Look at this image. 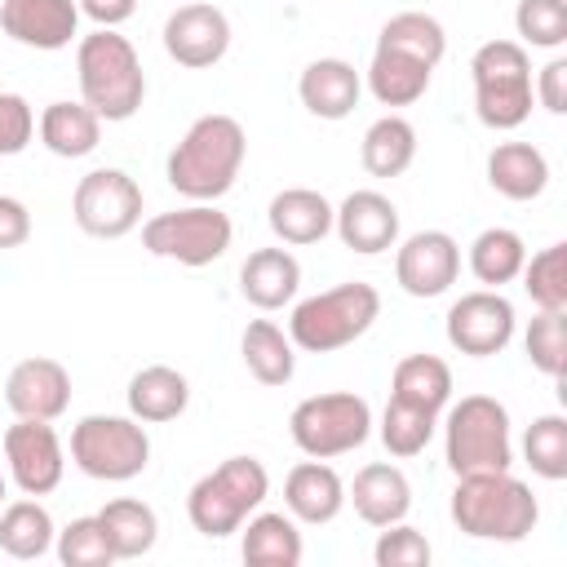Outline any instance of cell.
<instances>
[{"label": "cell", "instance_id": "4", "mask_svg": "<svg viewBox=\"0 0 567 567\" xmlns=\"http://www.w3.org/2000/svg\"><path fill=\"white\" fill-rule=\"evenodd\" d=\"M452 523L474 540H527L540 523V505L523 478L509 470L461 474L452 487Z\"/></svg>", "mask_w": 567, "mask_h": 567}, {"label": "cell", "instance_id": "35", "mask_svg": "<svg viewBox=\"0 0 567 567\" xmlns=\"http://www.w3.org/2000/svg\"><path fill=\"white\" fill-rule=\"evenodd\" d=\"M434 425H439L434 412L412 408L403 399H390L385 412H381V443H385L390 456L408 461V456H421L425 452V443L434 439Z\"/></svg>", "mask_w": 567, "mask_h": 567}, {"label": "cell", "instance_id": "34", "mask_svg": "<svg viewBox=\"0 0 567 567\" xmlns=\"http://www.w3.org/2000/svg\"><path fill=\"white\" fill-rule=\"evenodd\" d=\"M523 261H527V244H523V235L509 230V226H487V230H478L474 244H470V270H474V279H478L483 288L514 284L518 270H523Z\"/></svg>", "mask_w": 567, "mask_h": 567}, {"label": "cell", "instance_id": "8", "mask_svg": "<svg viewBox=\"0 0 567 567\" xmlns=\"http://www.w3.org/2000/svg\"><path fill=\"white\" fill-rule=\"evenodd\" d=\"M443 456L447 470L461 474H487V470H509L514 465V443H509V412L492 394H465L461 403L447 408L443 421Z\"/></svg>", "mask_w": 567, "mask_h": 567}, {"label": "cell", "instance_id": "40", "mask_svg": "<svg viewBox=\"0 0 567 567\" xmlns=\"http://www.w3.org/2000/svg\"><path fill=\"white\" fill-rule=\"evenodd\" d=\"M514 27L532 49H563L567 44V0H518Z\"/></svg>", "mask_w": 567, "mask_h": 567}, {"label": "cell", "instance_id": "2", "mask_svg": "<svg viewBox=\"0 0 567 567\" xmlns=\"http://www.w3.org/2000/svg\"><path fill=\"white\" fill-rule=\"evenodd\" d=\"M244 155H248V137H244V124L235 115H221V111H208L199 115L182 142L168 151V164H164V177L177 195H186L190 204H217L235 182H239V168H244Z\"/></svg>", "mask_w": 567, "mask_h": 567}, {"label": "cell", "instance_id": "13", "mask_svg": "<svg viewBox=\"0 0 567 567\" xmlns=\"http://www.w3.org/2000/svg\"><path fill=\"white\" fill-rule=\"evenodd\" d=\"M514 301L501 288H478L465 292L447 306V346L470 354V359H487L501 354L514 341Z\"/></svg>", "mask_w": 567, "mask_h": 567}, {"label": "cell", "instance_id": "37", "mask_svg": "<svg viewBox=\"0 0 567 567\" xmlns=\"http://www.w3.org/2000/svg\"><path fill=\"white\" fill-rule=\"evenodd\" d=\"M523 288L536 310H567V244H549L523 261Z\"/></svg>", "mask_w": 567, "mask_h": 567}, {"label": "cell", "instance_id": "19", "mask_svg": "<svg viewBox=\"0 0 567 567\" xmlns=\"http://www.w3.org/2000/svg\"><path fill=\"white\" fill-rule=\"evenodd\" d=\"M332 230L350 252L377 257L399 244V208L381 190H350L341 208H332Z\"/></svg>", "mask_w": 567, "mask_h": 567}, {"label": "cell", "instance_id": "36", "mask_svg": "<svg viewBox=\"0 0 567 567\" xmlns=\"http://www.w3.org/2000/svg\"><path fill=\"white\" fill-rule=\"evenodd\" d=\"M523 456L532 474H540L545 483H563L567 478V416L558 412L536 416L523 434Z\"/></svg>", "mask_w": 567, "mask_h": 567}, {"label": "cell", "instance_id": "3", "mask_svg": "<svg viewBox=\"0 0 567 567\" xmlns=\"http://www.w3.org/2000/svg\"><path fill=\"white\" fill-rule=\"evenodd\" d=\"M75 80H80V102L106 124L133 120L142 97H146L142 58L115 27H97V31L80 35V44H75Z\"/></svg>", "mask_w": 567, "mask_h": 567}, {"label": "cell", "instance_id": "41", "mask_svg": "<svg viewBox=\"0 0 567 567\" xmlns=\"http://www.w3.org/2000/svg\"><path fill=\"white\" fill-rule=\"evenodd\" d=\"M372 558H377V567H425L434 558V549L416 527H408L399 518V523L381 527V536L372 545Z\"/></svg>", "mask_w": 567, "mask_h": 567}, {"label": "cell", "instance_id": "5", "mask_svg": "<svg viewBox=\"0 0 567 567\" xmlns=\"http://www.w3.org/2000/svg\"><path fill=\"white\" fill-rule=\"evenodd\" d=\"M266 496H270L266 465L257 456H226L217 470L195 478V487L186 492V518L199 536L221 540V536L239 532L248 523V514L261 509Z\"/></svg>", "mask_w": 567, "mask_h": 567}, {"label": "cell", "instance_id": "38", "mask_svg": "<svg viewBox=\"0 0 567 567\" xmlns=\"http://www.w3.org/2000/svg\"><path fill=\"white\" fill-rule=\"evenodd\" d=\"M53 549H58V563H62V567H106V563H115L111 540H106L97 514L71 518V523L53 536Z\"/></svg>", "mask_w": 567, "mask_h": 567}, {"label": "cell", "instance_id": "20", "mask_svg": "<svg viewBox=\"0 0 567 567\" xmlns=\"http://www.w3.org/2000/svg\"><path fill=\"white\" fill-rule=\"evenodd\" d=\"M284 509L297 523H310V527L332 523L346 509V483H341V474L328 461H315V456L301 461V465H292L288 478H284Z\"/></svg>", "mask_w": 567, "mask_h": 567}, {"label": "cell", "instance_id": "27", "mask_svg": "<svg viewBox=\"0 0 567 567\" xmlns=\"http://www.w3.org/2000/svg\"><path fill=\"white\" fill-rule=\"evenodd\" d=\"M244 532V563L248 567H297L306 545H301V532H297V518L292 514H275V509H257L248 514V523L239 527Z\"/></svg>", "mask_w": 567, "mask_h": 567}, {"label": "cell", "instance_id": "9", "mask_svg": "<svg viewBox=\"0 0 567 567\" xmlns=\"http://www.w3.org/2000/svg\"><path fill=\"white\" fill-rule=\"evenodd\" d=\"M71 461L97 483H128L151 465V434L137 416H80L71 425Z\"/></svg>", "mask_w": 567, "mask_h": 567}, {"label": "cell", "instance_id": "7", "mask_svg": "<svg viewBox=\"0 0 567 567\" xmlns=\"http://www.w3.org/2000/svg\"><path fill=\"white\" fill-rule=\"evenodd\" d=\"M474 115L492 133H509L532 115V58L518 40H487L470 58Z\"/></svg>", "mask_w": 567, "mask_h": 567}, {"label": "cell", "instance_id": "24", "mask_svg": "<svg viewBox=\"0 0 567 567\" xmlns=\"http://www.w3.org/2000/svg\"><path fill=\"white\" fill-rule=\"evenodd\" d=\"M266 221H270L279 244L306 248V244H319L332 230V204L310 186H288V190H279L270 199Z\"/></svg>", "mask_w": 567, "mask_h": 567}, {"label": "cell", "instance_id": "14", "mask_svg": "<svg viewBox=\"0 0 567 567\" xmlns=\"http://www.w3.org/2000/svg\"><path fill=\"white\" fill-rule=\"evenodd\" d=\"M4 465L22 496H49L66 474V452H62L53 421L18 416L4 430Z\"/></svg>", "mask_w": 567, "mask_h": 567}, {"label": "cell", "instance_id": "39", "mask_svg": "<svg viewBox=\"0 0 567 567\" xmlns=\"http://www.w3.org/2000/svg\"><path fill=\"white\" fill-rule=\"evenodd\" d=\"M523 350H527V363L536 372L558 381L563 368H567V319H563V310H540L523 332Z\"/></svg>", "mask_w": 567, "mask_h": 567}, {"label": "cell", "instance_id": "12", "mask_svg": "<svg viewBox=\"0 0 567 567\" xmlns=\"http://www.w3.org/2000/svg\"><path fill=\"white\" fill-rule=\"evenodd\" d=\"M75 226L93 239H124L142 221V186L124 168H93L71 195Z\"/></svg>", "mask_w": 567, "mask_h": 567}, {"label": "cell", "instance_id": "6", "mask_svg": "<svg viewBox=\"0 0 567 567\" xmlns=\"http://www.w3.org/2000/svg\"><path fill=\"white\" fill-rule=\"evenodd\" d=\"M377 315H381V292L363 279H346L328 292L297 301L288 319V337L306 354H332L359 341L377 323Z\"/></svg>", "mask_w": 567, "mask_h": 567}, {"label": "cell", "instance_id": "11", "mask_svg": "<svg viewBox=\"0 0 567 567\" xmlns=\"http://www.w3.org/2000/svg\"><path fill=\"white\" fill-rule=\"evenodd\" d=\"M235 239V226L221 208L213 204H186V208H173V213H155L146 226H142V248L151 257H164V261H177V266H213L217 257H226Z\"/></svg>", "mask_w": 567, "mask_h": 567}, {"label": "cell", "instance_id": "44", "mask_svg": "<svg viewBox=\"0 0 567 567\" xmlns=\"http://www.w3.org/2000/svg\"><path fill=\"white\" fill-rule=\"evenodd\" d=\"M31 239V213L18 195H0V248H22Z\"/></svg>", "mask_w": 567, "mask_h": 567}, {"label": "cell", "instance_id": "22", "mask_svg": "<svg viewBox=\"0 0 567 567\" xmlns=\"http://www.w3.org/2000/svg\"><path fill=\"white\" fill-rule=\"evenodd\" d=\"M346 501L354 505V514L368 527H390V523L408 518V509H412V483H408V474L399 465L372 461V465H363L354 474Z\"/></svg>", "mask_w": 567, "mask_h": 567}, {"label": "cell", "instance_id": "25", "mask_svg": "<svg viewBox=\"0 0 567 567\" xmlns=\"http://www.w3.org/2000/svg\"><path fill=\"white\" fill-rule=\"evenodd\" d=\"M128 416H137L142 425H164V421H177L190 403V381L168 368V363H151L142 372L128 377Z\"/></svg>", "mask_w": 567, "mask_h": 567}, {"label": "cell", "instance_id": "30", "mask_svg": "<svg viewBox=\"0 0 567 567\" xmlns=\"http://www.w3.org/2000/svg\"><path fill=\"white\" fill-rule=\"evenodd\" d=\"M390 399H403V403L425 408V412L439 416L452 403V368L439 354H408V359L394 363Z\"/></svg>", "mask_w": 567, "mask_h": 567}, {"label": "cell", "instance_id": "29", "mask_svg": "<svg viewBox=\"0 0 567 567\" xmlns=\"http://www.w3.org/2000/svg\"><path fill=\"white\" fill-rule=\"evenodd\" d=\"M292 337L270 323V319H252L239 337V354H244V368L252 372V381L261 385H288L292 372H297V354H292Z\"/></svg>", "mask_w": 567, "mask_h": 567}, {"label": "cell", "instance_id": "46", "mask_svg": "<svg viewBox=\"0 0 567 567\" xmlns=\"http://www.w3.org/2000/svg\"><path fill=\"white\" fill-rule=\"evenodd\" d=\"M4 492H9V483H4V474H0V505H4Z\"/></svg>", "mask_w": 567, "mask_h": 567}, {"label": "cell", "instance_id": "28", "mask_svg": "<svg viewBox=\"0 0 567 567\" xmlns=\"http://www.w3.org/2000/svg\"><path fill=\"white\" fill-rule=\"evenodd\" d=\"M35 128H40V142L58 159H84L102 142V120L84 102H49L40 111V124Z\"/></svg>", "mask_w": 567, "mask_h": 567}, {"label": "cell", "instance_id": "23", "mask_svg": "<svg viewBox=\"0 0 567 567\" xmlns=\"http://www.w3.org/2000/svg\"><path fill=\"white\" fill-rule=\"evenodd\" d=\"M301 288V261L288 248H257L239 266V292L257 310H284Z\"/></svg>", "mask_w": 567, "mask_h": 567}, {"label": "cell", "instance_id": "31", "mask_svg": "<svg viewBox=\"0 0 567 567\" xmlns=\"http://www.w3.org/2000/svg\"><path fill=\"white\" fill-rule=\"evenodd\" d=\"M359 159L372 177H399L412 168L416 159V128L403 120V115H381L368 124L363 142H359Z\"/></svg>", "mask_w": 567, "mask_h": 567}, {"label": "cell", "instance_id": "16", "mask_svg": "<svg viewBox=\"0 0 567 567\" xmlns=\"http://www.w3.org/2000/svg\"><path fill=\"white\" fill-rule=\"evenodd\" d=\"M461 275V244L447 230H416L394 252V284L408 297H443Z\"/></svg>", "mask_w": 567, "mask_h": 567}, {"label": "cell", "instance_id": "21", "mask_svg": "<svg viewBox=\"0 0 567 567\" xmlns=\"http://www.w3.org/2000/svg\"><path fill=\"white\" fill-rule=\"evenodd\" d=\"M297 97L315 120H346L363 97V75L346 58H315L297 80Z\"/></svg>", "mask_w": 567, "mask_h": 567}, {"label": "cell", "instance_id": "33", "mask_svg": "<svg viewBox=\"0 0 567 567\" xmlns=\"http://www.w3.org/2000/svg\"><path fill=\"white\" fill-rule=\"evenodd\" d=\"M102 518V532L111 540V554L115 558H142L155 549V536H159V518L146 501H133V496H120V501H106L97 509Z\"/></svg>", "mask_w": 567, "mask_h": 567}, {"label": "cell", "instance_id": "18", "mask_svg": "<svg viewBox=\"0 0 567 567\" xmlns=\"http://www.w3.org/2000/svg\"><path fill=\"white\" fill-rule=\"evenodd\" d=\"M0 31L27 49H66L80 35L75 0H0Z\"/></svg>", "mask_w": 567, "mask_h": 567}, {"label": "cell", "instance_id": "42", "mask_svg": "<svg viewBox=\"0 0 567 567\" xmlns=\"http://www.w3.org/2000/svg\"><path fill=\"white\" fill-rule=\"evenodd\" d=\"M35 137V111L22 93L0 89V155H22Z\"/></svg>", "mask_w": 567, "mask_h": 567}, {"label": "cell", "instance_id": "26", "mask_svg": "<svg viewBox=\"0 0 567 567\" xmlns=\"http://www.w3.org/2000/svg\"><path fill=\"white\" fill-rule=\"evenodd\" d=\"M487 182H492L496 195H505L514 204H527V199L545 195L549 159L532 142H496L492 155H487Z\"/></svg>", "mask_w": 567, "mask_h": 567}, {"label": "cell", "instance_id": "32", "mask_svg": "<svg viewBox=\"0 0 567 567\" xmlns=\"http://www.w3.org/2000/svg\"><path fill=\"white\" fill-rule=\"evenodd\" d=\"M53 536H58L53 514L35 496L13 501V505H0V549L9 558H22V563L44 558L53 549Z\"/></svg>", "mask_w": 567, "mask_h": 567}, {"label": "cell", "instance_id": "10", "mask_svg": "<svg viewBox=\"0 0 567 567\" xmlns=\"http://www.w3.org/2000/svg\"><path fill=\"white\" fill-rule=\"evenodd\" d=\"M288 434H292V443L306 456L332 461V456H346V452H354V447L368 443V434H372V408H368V399H359L350 390L310 394V399H301L292 408Z\"/></svg>", "mask_w": 567, "mask_h": 567}, {"label": "cell", "instance_id": "43", "mask_svg": "<svg viewBox=\"0 0 567 567\" xmlns=\"http://www.w3.org/2000/svg\"><path fill=\"white\" fill-rule=\"evenodd\" d=\"M532 97L549 111V115H563L567 111V58H549L532 84Z\"/></svg>", "mask_w": 567, "mask_h": 567}, {"label": "cell", "instance_id": "17", "mask_svg": "<svg viewBox=\"0 0 567 567\" xmlns=\"http://www.w3.org/2000/svg\"><path fill=\"white\" fill-rule=\"evenodd\" d=\"M4 403L13 416L27 421H58L71 408V372L58 359L31 354L9 368L4 377Z\"/></svg>", "mask_w": 567, "mask_h": 567}, {"label": "cell", "instance_id": "15", "mask_svg": "<svg viewBox=\"0 0 567 567\" xmlns=\"http://www.w3.org/2000/svg\"><path fill=\"white\" fill-rule=\"evenodd\" d=\"M230 49V18L217 4H177L164 22V53L186 66V71H204L217 66Z\"/></svg>", "mask_w": 567, "mask_h": 567}, {"label": "cell", "instance_id": "1", "mask_svg": "<svg viewBox=\"0 0 567 567\" xmlns=\"http://www.w3.org/2000/svg\"><path fill=\"white\" fill-rule=\"evenodd\" d=\"M443 53H447L443 22L421 9H403L381 27L363 84L381 106H412L425 97Z\"/></svg>", "mask_w": 567, "mask_h": 567}, {"label": "cell", "instance_id": "45", "mask_svg": "<svg viewBox=\"0 0 567 567\" xmlns=\"http://www.w3.org/2000/svg\"><path fill=\"white\" fill-rule=\"evenodd\" d=\"M75 4L97 27H120V22H128L137 13V0H75Z\"/></svg>", "mask_w": 567, "mask_h": 567}]
</instances>
